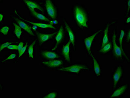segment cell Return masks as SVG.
I'll use <instances>...</instances> for the list:
<instances>
[{"instance_id": "cell-26", "label": "cell", "mask_w": 130, "mask_h": 98, "mask_svg": "<svg viewBox=\"0 0 130 98\" xmlns=\"http://www.w3.org/2000/svg\"><path fill=\"white\" fill-rule=\"evenodd\" d=\"M12 43H13L12 42H7L2 44L1 46V52L3 49L5 48V47H8L9 45H10V44H12Z\"/></svg>"}, {"instance_id": "cell-1", "label": "cell", "mask_w": 130, "mask_h": 98, "mask_svg": "<svg viewBox=\"0 0 130 98\" xmlns=\"http://www.w3.org/2000/svg\"><path fill=\"white\" fill-rule=\"evenodd\" d=\"M74 14L76 23L79 28L83 29L89 28L88 15L83 7L76 5L74 9Z\"/></svg>"}, {"instance_id": "cell-20", "label": "cell", "mask_w": 130, "mask_h": 98, "mask_svg": "<svg viewBox=\"0 0 130 98\" xmlns=\"http://www.w3.org/2000/svg\"><path fill=\"white\" fill-rule=\"evenodd\" d=\"M111 42H109L107 44H105L104 46L100 48L99 52L101 54H107L110 52L111 50Z\"/></svg>"}, {"instance_id": "cell-13", "label": "cell", "mask_w": 130, "mask_h": 98, "mask_svg": "<svg viewBox=\"0 0 130 98\" xmlns=\"http://www.w3.org/2000/svg\"><path fill=\"white\" fill-rule=\"evenodd\" d=\"M42 63L48 68H55L62 66L63 61L61 60H50L49 61H43Z\"/></svg>"}, {"instance_id": "cell-27", "label": "cell", "mask_w": 130, "mask_h": 98, "mask_svg": "<svg viewBox=\"0 0 130 98\" xmlns=\"http://www.w3.org/2000/svg\"><path fill=\"white\" fill-rule=\"evenodd\" d=\"M27 44H28V43H26L25 45L23 48L21 52H20V54H19V57H20L22 56L23 54L25 52L26 49H27Z\"/></svg>"}, {"instance_id": "cell-24", "label": "cell", "mask_w": 130, "mask_h": 98, "mask_svg": "<svg viewBox=\"0 0 130 98\" xmlns=\"http://www.w3.org/2000/svg\"><path fill=\"white\" fill-rule=\"evenodd\" d=\"M9 28L7 26H5L1 28V32L3 34V35H7L9 30Z\"/></svg>"}, {"instance_id": "cell-11", "label": "cell", "mask_w": 130, "mask_h": 98, "mask_svg": "<svg viewBox=\"0 0 130 98\" xmlns=\"http://www.w3.org/2000/svg\"><path fill=\"white\" fill-rule=\"evenodd\" d=\"M64 36V30L63 27L62 26L60 27L58 31L56 37V44L55 47L52 49V51L56 50L58 45L60 44L63 40Z\"/></svg>"}, {"instance_id": "cell-36", "label": "cell", "mask_w": 130, "mask_h": 98, "mask_svg": "<svg viewBox=\"0 0 130 98\" xmlns=\"http://www.w3.org/2000/svg\"><path fill=\"white\" fill-rule=\"evenodd\" d=\"M37 26H34L32 27V28L34 30H36V29H37Z\"/></svg>"}, {"instance_id": "cell-32", "label": "cell", "mask_w": 130, "mask_h": 98, "mask_svg": "<svg viewBox=\"0 0 130 98\" xmlns=\"http://www.w3.org/2000/svg\"><path fill=\"white\" fill-rule=\"evenodd\" d=\"M130 11V0L128 1L127 4V8H126V11L127 13H128Z\"/></svg>"}, {"instance_id": "cell-16", "label": "cell", "mask_w": 130, "mask_h": 98, "mask_svg": "<svg viewBox=\"0 0 130 98\" xmlns=\"http://www.w3.org/2000/svg\"><path fill=\"white\" fill-rule=\"evenodd\" d=\"M41 54L43 57L47 59H54L60 57L56 53L48 51H43Z\"/></svg>"}, {"instance_id": "cell-7", "label": "cell", "mask_w": 130, "mask_h": 98, "mask_svg": "<svg viewBox=\"0 0 130 98\" xmlns=\"http://www.w3.org/2000/svg\"><path fill=\"white\" fill-rule=\"evenodd\" d=\"M116 22V21H113L107 22L105 26L103 35L102 41L101 42L100 48L108 43L109 41V28L112 25Z\"/></svg>"}, {"instance_id": "cell-9", "label": "cell", "mask_w": 130, "mask_h": 98, "mask_svg": "<svg viewBox=\"0 0 130 98\" xmlns=\"http://www.w3.org/2000/svg\"><path fill=\"white\" fill-rule=\"evenodd\" d=\"M63 22L66 27V30L69 35V40L70 41L71 43L72 44L74 50H75L76 39L75 34L67 21H65V20H63Z\"/></svg>"}, {"instance_id": "cell-25", "label": "cell", "mask_w": 130, "mask_h": 98, "mask_svg": "<svg viewBox=\"0 0 130 98\" xmlns=\"http://www.w3.org/2000/svg\"><path fill=\"white\" fill-rule=\"evenodd\" d=\"M57 97V93L55 92H52L48 94L47 95L44 97V98H56Z\"/></svg>"}, {"instance_id": "cell-14", "label": "cell", "mask_w": 130, "mask_h": 98, "mask_svg": "<svg viewBox=\"0 0 130 98\" xmlns=\"http://www.w3.org/2000/svg\"><path fill=\"white\" fill-rule=\"evenodd\" d=\"M70 40L66 45L63 47L61 50V53L65 60L67 62H70V46L71 44Z\"/></svg>"}, {"instance_id": "cell-33", "label": "cell", "mask_w": 130, "mask_h": 98, "mask_svg": "<svg viewBox=\"0 0 130 98\" xmlns=\"http://www.w3.org/2000/svg\"><path fill=\"white\" fill-rule=\"evenodd\" d=\"M51 24L52 25L53 24H56L58 22L56 21V20H55V21H51Z\"/></svg>"}, {"instance_id": "cell-12", "label": "cell", "mask_w": 130, "mask_h": 98, "mask_svg": "<svg viewBox=\"0 0 130 98\" xmlns=\"http://www.w3.org/2000/svg\"><path fill=\"white\" fill-rule=\"evenodd\" d=\"M91 56L93 61V70L94 74L97 77H101L102 76V70L100 63L94 57L93 54H91Z\"/></svg>"}, {"instance_id": "cell-6", "label": "cell", "mask_w": 130, "mask_h": 98, "mask_svg": "<svg viewBox=\"0 0 130 98\" xmlns=\"http://www.w3.org/2000/svg\"><path fill=\"white\" fill-rule=\"evenodd\" d=\"M129 88V84H123L120 86L116 87L114 90L112 94L110 96V98H120L122 97L123 95L128 91Z\"/></svg>"}, {"instance_id": "cell-31", "label": "cell", "mask_w": 130, "mask_h": 98, "mask_svg": "<svg viewBox=\"0 0 130 98\" xmlns=\"http://www.w3.org/2000/svg\"><path fill=\"white\" fill-rule=\"evenodd\" d=\"M130 30H128V31L127 32V35H126V42H127V43H129L130 42Z\"/></svg>"}, {"instance_id": "cell-30", "label": "cell", "mask_w": 130, "mask_h": 98, "mask_svg": "<svg viewBox=\"0 0 130 98\" xmlns=\"http://www.w3.org/2000/svg\"><path fill=\"white\" fill-rule=\"evenodd\" d=\"M8 48L11 50H18V46L17 45H10L7 47Z\"/></svg>"}, {"instance_id": "cell-4", "label": "cell", "mask_w": 130, "mask_h": 98, "mask_svg": "<svg viewBox=\"0 0 130 98\" xmlns=\"http://www.w3.org/2000/svg\"><path fill=\"white\" fill-rule=\"evenodd\" d=\"M124 73L125 70L123 66H118L115 67L111 75L113 83V90L117 87L120 83Z\"/></svg>"}, {"instance_id": "cell-29", "label": "cell", "mask_w": 130, "mask_h": 98, "mask_svg": "<svg viewBox=\"0 0 130 98\" xmlns=\"http://www.w3.org/2000/svg\"><path fill=\"white\" fill-rule=\"evenodd\" d=\"M24 43L23 42H21L19 43V45H18V51H19V54H20L22 50L23 47Z\"/></svg>"}, {"instance_id": "cell-17", "label": "cell", "mask_w": 130, "mask_h": 98, "mask_svg": "<svg viewBox=\"0 0 130 98\" xmlns=\"http://www.w3.org/2000/svg\"><path fill=\"white\" fill-rule=\"evenodd\" d=\"M19 17L21 19H22L23 20H24V21L27 22L34 25V26H37V27H40V28H52V29H55L56 28L55 27H54L53 26H52V25H51V24H47L36 23L33 22H32L28 21V20H25V19H23L22 18H21L19 16Z\"/></svg>"}, {"instance_id": "cell-15", "label": "cell", "mask_w": 130, "mask_h": 98, "mask_svg": "<svg viewBox=\"0 0 130 98\" xmlns=\"http://www.w3.org/2000/svg\"><path fill=\"white\" fill-rule=\"evenodd\" d=\"M14 19H15L16 21L19 24V26L21 28H23L24 30L27 31V32L30 34V35L32 36H34V33H33L32 30H31V27L28 25L26 23H25L24 22L19 20V19L15 18H14Z\"/></svg>"}, {"instance_id": "cell-5", "label": "cell", "mask_w": 130, "mask_h": 98, "mask_svg": "<svg viewBox=\"0 0 130 98\" xmlns=\"http://www.w3.org/2000/svg\"><path fill=\"white\" fill-rule=\"evenodd\" d=\"M102 30V29H100L95 32L93 35L84 39V46L86 48L87 51L90 55H91V54H92L91 50L94 40L95 39L96 37L98 36V35L100 34Z\"/></svg>"}, {"instance_id": "cell-3", "label": "cell", "mask_w": 130, "mask_h": 98, "mask_svg": "<svg viewBox=\"0 0 130 98\" xmlns=\"http://www.w3.org/2000/svg\"><path fill=\"white\" fill-rule=\"evenodd\" d=\"M91 69L86 64L78 63L69 67L61 68L58 70L62 72L72 73L79 74L83 71L90 70Z\"/></svg>"}, {"instance_id": "cell-22", "label": "cell", "mask_w": 130, "mask_h": 98, "mask_svg": "<svg viewBox=\"0 0 130 98\" xmlns=\"http://www.w3.org/2000/svg\"><path fill=\"white\" fill-rule=\"evenodd\" d=\"M125 34V31H124L123 29H122V30H121L120 35L119 39V42L120 47L123 53L125 54V52H124L122 46L123 40Z\"/></svg>"}, {"instance_id": "cell-2", "label": "cell", "mask_w": 130, "mask_h": 98, "mask_svg": "<svg viewBox=\"0 0 130 98\" xmlns=\"http://www.w3.org/2000/svg\"><path fill=\"white\" fill-rule=\"evenodd\" d=\"M116 29L117 28L115 27L112 35V57L114 60L121 62L124 61V57L128 61H129L127 55L123 53L120 47L116 44Z\"/></svg>"}, {"instance_id": "cell-19", "label": "cell", "mask_w": 130, "mask_h": 98, "mask_svg": "<svg viewBox=\"0 0 130 98\" xmlns=\"http://www.w3.org/2000/svg\"><path fill=\"white\" fill-rule=\"evenodd\" d=\"M24 1L29 8L33 9H38L42 12H43V10L42 7L35 2L31 1H28V0H24Z\"/></svg>"}, {"instance_id": "cell-23", "label": "cell", "mask_w": 130, "mask_h": 98, "mask_svg": "<svg viewBox=\"0 0 130 98\" xmlns=\"http://www.w3.org/2000/svg\"><path fill=\"white\" fill-rule=\"evenodd\" d=\"M36 43V41L35 40L28 47V54L29 55V57L31 58L34 59V57L33 56V52H34V46Z\"/></svg>"}, {"instance_id": "cell-35", "label": "cell", "mask_w": 130, "mask_h": 98, "mask_svg": "<svg viewBox=\"0 0 130 98\" xmlns=\"http://www.w3.org/2000/svg\"><path fill=\"white\" fill-rule=\"evenodd\" d=\"M3 14H2V13H1V15H0V18H1V22L2 21V20H3Z\"/></svg>"}, {"instance_id": "cell-10", "label": "cell", "mask_w": 130, "mask_h": 98, "mask_svg": "<svg viewBox=\"0 0 130 98\" xmlns=\"http://www.w3.org/2000/svg\"><path fill=\"white\" fill-rule=\"evenodd\" d=\"M56 33V32H54L51 34H46L36 31V34L38 39L39 43L42 44L52 38L55 35Z\"/></svg>"}, {"instance_id": "cell-28", "label": "cell", "mask_w": 130, "mask_h": 98, "mask_svg": "<svg viewBox=\"0 0 130 98\" xmlns=\"http://www.w3.org/2000/svg\"><path fill=\"white\" fill-rule=\"evenodd\" d=\"M16 56V54H11L7 58H6L4 61H2V62H4V61H7V60H11V59H14Z\"/></svg>"}, {"instance_id": "cell-8", "label": "cell", "mask_w": 130, "mask_h": 98, "mask_svg": "<svg viewBox=\"0 0 130 98\" xmlns=\"http://www.w3.org/2000/svg\"><path fill=\"white\" fill-rule=\"evenodd\" d=\"M45 7L49 16L52 19H56L57 15V12L54 5L51 1H46Z\"/></svg>"}, {"instance_id": "cell-34", "label": "cell", "mask_w": 130, "mask_h": 98, "mask_svg": "<svg viewBox=\"0 0 130 98\" xmlns=\"http://www.w3.org/2000/svg\"><path fill=\"white\" fill-rule=\"evenodd\" d=\"M130 22V17H128V18L126 19V24H128Z\"/></svg>"}, {"instance_id": "cell-18", "label": "cell", "mask_w": 130, "mask_h": 98, "mask_svg": "<svg viewBox=\"0 0 130 98\" xmlns=\"http://www.w3.org/2000/svg\"><path fill=\"white\" fill-rule=\"evenodd\" d=\"M29 9L30 10L31 13L35 18H37L39 20H43V21H50V20L43 15L40 14L35 11V9L30 8H29Z\"/></svg>"}, {"instance_id": "cell-21", "label": "cell", "mask_w": 130, "mask_h": 98, "mask_svg": "<svg viewBox=\"0 0 130 98\" xmlns=\"http://www.w3.org/2000/svg\"><path fill=\"white\" fill-rule=\"evenodd\" d=\"M13 25L14 27V33L16 35L18 38L20 39V36L22 34V30L21 28L18 26L17 24L13 23Z\"/></svg>"}]
</instances>
